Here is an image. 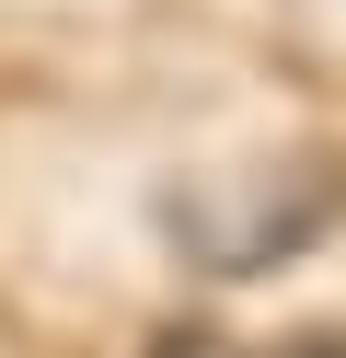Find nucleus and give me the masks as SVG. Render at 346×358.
I'll return each mask as SVG.
<instances>
[{"label":"nucleus","mask_w":346,"mask_h":358,"mask_svg":"<svg viewBox=\"0 0 346 358\" xmlns=\"http://www.w3.org/2000/svg\"><path fill=\"white\" fill-rule=\"evenodd\" d=\"M335 196H346V162L312 150V139H289V150H254L219 185H173V243L208 278H277L335 220Z\"/></svg>","instance_id":"1"},{"label":"nucleus","mask_w":346,"mask_h":358,"mask_svg":"<svg viewBox=\"0 0 346 358\" xmlns=\"http://www.w3.org/2000/svg\"><path fill=\"white\" fill-rule=\"evenodd\" d=\"M138 358H254V347H231L219 324H173V335H150Z\"/></svg>","instance_id":"2"}]
</instances>
